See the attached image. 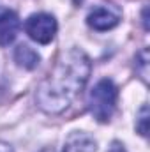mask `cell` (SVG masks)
Listing matches in <instances>:
<instances>
[{
    "label": "cell",
    "instance_id": "obj_9",
    "mask_svg": "<svg viewBox=\"0 0 150 152\" xmlns=\"http://www.w3.org/2000/svg\"><path fill=\"white\" fill-rule=\"evenodd\" d=\"M136 129L141 136H147L149 134V106L143 104L140 115H138V120H136Z\"/></svg>",
    "mask_w": 150,
    "mask_h": 152
},
{
    "label": "cell",
    "instance_id": "obj_5",
    "mask_svg": "<svg viewBox=\"0 0 150 152\" xmlns=\"http://www.w3.org/2000/svg\"><path fill=\"white\" fill-rule=\"evenodd\" d=\"M20 18L11 9H0V46L11 44L20 32Z\"/></svg>",
    "mask_w": 150,
    "mask_h": 152
},
{
    "label": "cell",
    "instance_id": "obj_12",
    "mask_svg": "<svg viewBox=\"0 0 150 152\" xmlns=\"http://www.w3.org/2000/svg\"><path fill=\"white\" fill-rule=\"evenodd\" d=\"M41 152H53V149H44V151H41Z\"/></svg>",
    "mask_w": 150,
    "mask_h": 152
},
{
    "label": "cell",
    "instance_id": "obj_2",
    "mask_svg": "<svg viewBox=\"0 0 150 152\" xmlns=\"http://www.w3.org/2000/svg\"><path fill=\"white\" fill-rule=\"evenodd\" d=\"M118 88L111 80H99L88 96V110L97 122H110L117 108Z\"/></svg>",
    "mask_w": 150,
    "mask_h": 152
},
{
    "label": "cell",
    "instance_id": "obj_4",
    "mask_svg": "<svg viewBox=\"0 0 150 152\" xmlns=\"http://www.w3.org/2000/svg\"><path fill=\"white\" fill-rule=\"evenodd\" d=\"M87 23L90 28L104 32V30H111L113 27H117L120 23V14L111 11L110 7H95L94 11H90V14L87 16Z\"/></svg>",
    "mask_w": 150,
    "mask_h": 152
},
{
    "label": "cell",
    "instance_id": "obj_11",
    "mask_svg": "<svg viewBox=\"0 0 150 152\" xmlns=\"http://www.w3.org/2000/svg\"><path fill=\"white\" fill-rule=\"evenodd\" d=\"M143 23H145V30H149V7L143 9Z\"/></svg>",
    "mask_w": 150,
    "mask_h": 152
},
{
    "label": "cell",
    "instance_id": "obj_3",
    "mask_svg": "<svg viewBox=\"0 0 150 152\" xmlns=\"http://www.w3.org/2000/svg\"><path fill=\"white\" fill-rule=\"evenodd\" d=\"M25 30H27L28 37L34 39L36 42L48 44L53 41L55 34H57V20L48 12L32 14L25 23Z\"/></svg>",
    "mask_w": 150,
    "mask_h": 152
},
{
    "label": "cell",
    "instance_id": "obj_8",
    "mask_svg": "<svg viewBox=\"0 0 150 152\" xmlns=\"http://www.w3.org/2000/svg\"><path fill=\"white\" fill-rule=\"evenodd\" d=\"M136 73L141 76L145 83L149 81V50L147 48H143L136 55Z\"/></svg>",
    "mask_w": 150,
    "mask_h": 152
},
{
    "label": "cell",
    "instance_id": "obj_10",
    "mask_svg": "<svg viewBox=\"0 0 150 152\" xmlns=\"http://www.w3.org/2000/svg\"><path fill=\"white\" fill-rule=\"evenodd\" d=\"M108 152H125V149H124V145H122L120 142H113Z\"/></svg>",
    "mask_w": 150,
    "mask_h": 152
},
{
    "label": "cell",
    "instance_id": "obj_1",
    "mask_svg": "<svg viewBox=\"0 0 150 152\" xmlns=\"http://www.w3.org/2000/svg\"><path fill=\"white\" fill-rule=\"evenodd\" d=\"M90 69V58L83 50L71 48L62 53L51 73L37 87L39 108L51 115L64 112L87 85Z\"/></svg>",
    "mask_w": 150,
    "mask_h": 152
},
{
    "label": "cell",
    "instance_id": "obj_6",
    "mask_svg": "<svg viewBox=\"0 0 150 152\" xmlns=\"http://www.w3.org/2000/svg\"><path fill=\"white\" fill-rule=\"evenodd\" d=\"M97 145H95V140L87 134V133H73L67 142H66V147L62 152H95Z\"/></svg>",
    "mask_w": 150,
    "mask_h": 152
},
{
    "label": "cell",
    "instance_id": "obj_7",
    "mask_svg": "<svg viewBox=\"0 0 150 152\" xmlns=\"http://www.w3.org/2000/svg\"><path fill=\"white\" fill-rule=\"evenodd\" d=\"M14 60H16V64H18L20 67H23V69H36L39 66L41 57H39L37 51H36L34 48H30L28 44H20V46L14 50Z\"/></svg>",
    "mask_w": 150,
    "mask_h": 152
}]
</instances>
